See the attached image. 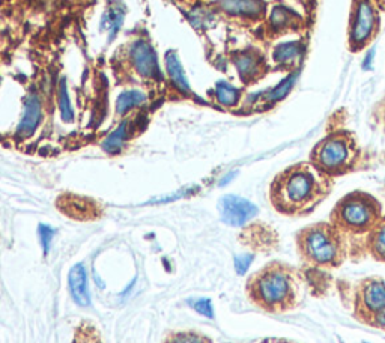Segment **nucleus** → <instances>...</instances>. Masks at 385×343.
Wrapping results in <instances>:
<instances>
[{"mask_svg":"<svg viewBox=\"0 0 385 343\" xmlns=\"http://www.w3.org/2000/svg\"><path fill=\"white\" fill-rule=\"evenodd\" d=\"M294 80H295V76H292V77H291V79H288L286 81H283V83L279 86V88H277L276 91H273V92L269 94V96H268V98H269V99H273V101H276V99L283 98L284 95L288 94V91L291 89V86H292Z\"/></svg>","mask_w":385,"mask_h":343,"instance_id":"obj_28","label":"nucleus"},{"mask_svg":"<svg viewBox=\"0 0 385 343\" xmlns=\"http://www.w3.org/2000/svg\"><path fill=\"white\" fill-rule=\"evenodd\" d=\"M219 8L231 17L259 20L264 17L266 5L264 0H220Z\"/></svg>","mask_w":385,"mask_h":343,"instance_id":"obj_12","label":"nucleus"},{"mask_svg":"<svg viewBox=\"0 0 385 343\" xmlns=\"http://www.w3.org/2000/svg\"><path fill=\"white\" fill-rule=\"evenodd\" d=\"M164 343H212L206 336L194 332H181L170 334Z\"/></svg>","mask_w":385,"mask_h":343,"instance_id":"obj_24","label":"nucleus"},{"mask_svg":"<svg viewBox=\"0 0 385 343\" xmlns=\"http://www.w3.org/2000/svg\"><path fill=\"white\" fill-rule=\"evenodd\" d=\"M219 207L221 220L226 224L235 227L244 226L256 216V214H258V208H256V205H253L250 200L234 194H227L221 197Z\"/></svg>","mask_w":385,"mask_h":343,"instance_id":"obj_9","label":"nucleus"},{"mask_svg":"<svg viewBox=\"0 0 385 343\" xmlns=\"http://www.w3.org/2000/svg\"><path fill=\"white\" fill-rule=\"evenodd\" d=\"M189 19L196 29H206L214 23V14L205 8H196L189 14Z\"/></svg>","mask_w":385,"mask_h":343,"instance_id":"obj_23","label":"nucleus"},{"mask_svg":"<svg viewBox=\"0 0 385 343\" xmlns=\"http://www.w3.org/2000/svg\"><path fill=\"white\" fill-rule=\"evenodd\" d=\"M166 59V69H167V76L172 81L175 88L182 92L184 95H191V88L187 76H185L184 66L179 61V56L175 50H169L164 56Z\"/></svg>","mask_w":385,"mask_h":343,"instance_id":"obj_14","label":"nucleus"},{"mask_svg":"<svg viewBox=\"0 0 385 343\" xmlns=\"http://www.w3.org/2000/svg\"><path fill=\"white\" fill-rule=\"evenodd\" d=\"M253 262V254H241L235 257V269L239 276L246 274V271L250 268Z\"/></svg>","mask_w":385,"mask_h":343,"instance_id":"obj_27","label":"nucleus"},{"mask_svg":"<svg viewBox=\"0 0 385 343\" xmlns=\"http://www.w3.org/2000/svg\"><path fill=\"white\" fill-rule=\"evenodd\" d=\"M191 306L197 313L204 314V317L211 318V319L214 318V309H212V303L209 298H199L191 303Z\"/></svg>","mask_w":385,"mask_h":343,"instance_id":"obj_26","label":"nucleus"},{"mask_svg":"<svg viewBox=\"0 0 385 343\" xmlns=\"http://www.w3.org/2000/svg\"><path fill=\"white\" fill-rule=\"evenodd\" d=\"M250 302L268 313L298 309L303 299V274L295 267L273 261L254 273L246 286Z\"/></svg>","mask_w":385,"mask_h":343,"instance_id":"obj_2","label":"nucleus"},{"mask_svg":"<svg viewBox=\"0 0 385 343\" xmlns=\"http://www.w3.org/2000/svg\"><path fill=\"white\" fill-rule=\"evenodd\" d=\"M68 284H69L71 295H73L74 302L79 306L86 307L91 304L86 269H84V267L81 264H77L71 268L69 276H68Z\"/></svg>","mask_w":385,"mask_h":343,"instance_id":"obj_13","label":"nucleus"},{"mask_svg":"<svg viewBox=\"0 0 385 343\" xmlns=\"http://www.w3.org/2000/svg\"><path fill=\"white\" fill-rule=\"evenodd\" d=\"M128 59H130L137 76L160 81L163 80L159 56L155 53L151 41L146 38H137L128 50Z\"/></svg>","mask_w":385,"mask_h":343,"instance_id":"obj_8","label":"nucleus"},{"mask_svg":"<svg viewBox=\"0 0 385 343\" xmlns=\"http://www.w3.org/2000/svg\"><path fill=\"white\" fill-rule=\"evenodd\" d=\"M333 178L311 163H298L274 178L269 189L271 204L283 216L303 217L319 207L331 193Z\"/></svg>","mask_w":385,"mask_h":343,"instance_id":"obj_1","label":"nucleus"},{"mask_svg":"<svg viewBox=\"0 0 385 343\" xmlns=\"http://www.w3.org/2000/svg\"><path fill=\"white\" fill-rule=\"evenodd\" d=\"M304 46L299 41L286 42L276 47L273 53V59L279 68H292L301 62Z\"/></svg>","mask_w":385,"mask_h":343,"instance_id":"obj_15","label":"nucleus"},{"mask_svg":"<svg viewBox=\"0 0 385 343\" xmlns=\"http://www.w3.org/2000/svg\"><path fill=\"white\" fill-rule=\"evenodd\" d=\"M58 104H59V111L64 122H73L74 121V109L73 104H71V98L68 94V84L66 79H62L59 81V88H58Z\"/></svg>","mask_w":385,"mask_h":343,"instance_id":"obj_22","label":"nucleus"},{"mask_svg":"<svg viewBox=\"0 0 385 343\" xmlns=\"http://www.w3.org/2000/svg\"><path fill=\"white\" fill-rule=\"evenodd\" d=\"M261 343H296V342L289 340V339H284V337H268V339L262 340Z\"/></svg>","mask_w":385,"mask_h":343,"instance_id":"obj_30","label":"nucleus"},{"mask_svg":"<svg viewBox=\"0 0 385 343\" xmlns=\"http://www.w3.org/2000/svg\"><path fill=\"white\" fill-rule=\"evenodd\" d=\"M369 327H374V328H378V330H382L385 332V307H382L375 317L372 318V321H370Z\"/></svg>","mask_w":385,"mask_h":343,"instance_id":"obj_29","label":"nucleus"},{"mask_svg":"<svg viewBox=\"0 0 385 343\" xmlns=\"http://www.w3.org/2000/svg\"><path fill=\"white\" fill-rule=\"evenodd\" d=\"M42 122V101L39 94L32 89L26 95L23 101V113L19 126L16 130V136L19 139H29L35 134Z\"/></svg>","mask_w":385,"mask_h":343,"instance_id":"obj_10","label":"nucleus"},{"mask_svg":"<svg viewBox=\"0 0 385 343\" xmlns=\"http://www.w3.org/2000/svg\"><path fill=\"white\" fill-rule=\"evenodd\" d=\"M381 217L382 207L378 199L364 192H352L336 204L330 223L345 238L349 259H363L367 254L366 239Z\"/></svg>","mask_w":385,"mask_h":343,"instance_id":"obj_3","label":"nucleus"},{"mask_svg":"<svg viewBox=\"0 0 385 343\" xmlns=\"http://www.w3.org/2000/svg\"><path fill=\"white\" fill-rule=\"evenodd\" d=\"M145 103H146V95L141 91H137V89L124 91L116 99V113L124 116V114L130 113L131 110L140 106H144Z\"/></svg>","mask_w":385,"mask_h":343,"instance_id":"obj_20","label":"nucleus"},{"mask_svg":"<svg viewBox=\"0 0 385 343\" xmlns=\"http://www.w3.org/2000/svg\"><path fill=\"white\" fill-rule=\"evenodd\" d=\"M125 6L122 4H113L107 8V11L103 14L101 19V31L107 32L109 41H113L116 38L118 32L124 24L125 19Z\"/></svg>","mask_w":385,"mask_h":343,"instance_id":"obj_17","label":"nucleus"},{"mask_svg":"<svg viewBox=\"0 0 385 343\" xmlns=\"http://www.w3.org/2000/svg\"><path fill=\"white\" fill-rule=\"evenodd\" d=\"M295 241L299 261L310 271L336 269L349 257L345 238L331 223L310 224L296 234Z\"/></svg>","mask_w":385,"mask_h":343,"instance_id":"obj_4","label":"nucleus"},{"mask_svg":"<svg viewBox=\"0 0 385 343\" xmlns=\"http://www.w3.org/2000/svg\"><path fill=\"white\" fill-rule=\"evenodd\" d=\"M349 307L356 321L369 325L375 314L385 307V279L366 277L356 282Z\"/></svg>","mask_w":385,"mask_h":343,"instance_id":"obj_6","label":"nucleus"},{"mask_svg":"<svg viewBox=\"0 0 385 343\" xmlns=\"http://www.w3.org/2000/svg\"><path fill=\"white\" fill-rule=\"evenodd\" d=\"M232 61L241 80L244 83H253L259 80L266 73V64L264 56L254 49H247L235 53Z\"/></svg>","mask_w":385,"mask_h":343,"instance_id":"obj_11","label":"nucleus"},{"mask_svg":"<svg viewBox=\"0 0 385 343\" xmlns=\"http://www.w3.org/2000/svg\"><path fill=\"white\" fill-rule=\"evenodd\" d=\"M214 96L220 106L235 107L241 99V91L227 81H219L214 88Z\"/></svg>","mask_w":385,"mask_h":343,"instance_id":"obj_21","label":"nucleus"},{"mask_svg":"<svg viewBox=\"0 0 385 343\" xmlns=\"http://www.w3.org/2000/svg\"><path fill=\"white\" fill-rule=\"evenodd\" d=\"M372 2H374L376 6L385 9V0H372Z\"/></svg>","mask_w":385,"mask_h":343,"instance_id":"obj_31","label":"nucleus"},{"mask_svg":"<svg viewBox=\"0 0 385 343\" xmlns=\"http://www.w3.org/2000/svg\"><path fill=\"white\" fill-rule=\"evenodd\" d=\"M379 31L378 11L372 0H355L349 19L348 42L352 51H359L372 42Z\"/></svg>","mask_w":385,"mask_h":343,"instance_id":"obj_7","label":"nucleus"},{"mask_svg":"<svg viewBox=\"0 0 385 343\" xmlns=\"http://www.w3.org/2000/svg\"><path fill=\"white\" fill-rule=\"evenodd\" d=\"M366 252L378 262L385 264V216L379 219L366 239Z\"/></svg>","mask_w":385,"mask_h":343,"instance_id":"obj_16","label":"nucleus"},{"mask_svg":"<svg viewBox=\"0 0 385 343\" xmlns=\"http://www.w3.org/2000/svg\"><path fill=\"white\" fill-rule=\"evenodd\" d=\"M299 21V17L296 14H294L292 11L286 9L284 6H276L271 12L269 20H268V29L271 34H281L284 31H288V29H292L294 26H296Z\"/></svg>","mask_w":385,"mask_h":343,"instance_id":"obj_18","label":"nucleus"},{"mask_svg":"<svg viewBox=\"0 0 385 343\" xmlns=\"http://www.w3.org/2000/svg\"><path fill=\"white\" fill-rule=\"evenodd\" d=\"M130 125L131 122L125 119L119 124L115 131H111L103 141V149L107 154H119L125 146L128 134H130Z\"/></svg>","mask_w":385,"mask_h":343,"instance_id":"obj_19","label":"nucleus"},{"mask_svg":"<svg viewBox=\"0 0 385 343\" xmlns=\"http://www.w3.org/2000/svg\"><path fill=\"white\" fill-rule=\"evenodd\" d=\"M360 159V149L348 131H334L324 137L310 152V163L330 178L346 175Z\"/></svg>","mask_w":385,"mask_h":343,"instance_id":"obj_5","label":"nucleus"},{"mask_svg":"<svg viewBox=\"0 0 385 343\" xmlns=\"http://www.w3.org/2000/svg\"><path fill=\"white\" fill-rule=\"evenodd\" d=\"M38 235H39V242H41L42 250H44V254H49L51 249V241L54 238V229L50 227L49 224H39Z\"/></svg>","mask_w":385,"mask_h":343,"instance_id":"obj_25","label":"nucleus"}]
</instances>
